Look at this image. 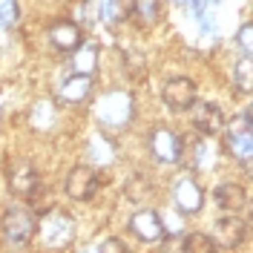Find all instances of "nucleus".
Wrapping results in <instances>:
<instances>
[{
    "mask_svg": "<svg viewBox=\"0 0 253 253\" xmlns=\"http://www.w3.org/2000/svg\"><path fill=\"white\" fill-rule=\"evenodd\" d=\"M213 199L227 213H239V210H245V205H248V193L236 181H221L219 187H216V193H213Z\"/></svg>",
    "mask_w": 253,
    "mask_h": 253,
    "instance_id": "4468645a",
    "label": "nucleus"
},
{
    "mask_svg": "<svg viewBox=\"0 0 253 253\" xmlns=\"http://www.w3.org/2000/svg\"><path fill=\"white\" fill-rule=\"evenodd\" d=\"M29 207L35 210V213H49V210H55V199H52L49 190L41 184V187L29 196Z\"/></svg>",
    "mask_w": 253,
    "mask_h": 253,
    "instance_id": "4be33fe9",
    "label": "nucleus"
},
{
    "mask_svg": "<svg viewBox=\"0 0 253 253\" xmlns=\"http://www.w3.org/2000/svg\"><path fill=\"white\" fill-rule=\"evenodd\" d=\"M245 115H248V121L253 124V101H251V107H248V112H245Z\"/></svg>",
    "mask_w": 253,
    "mask_h": 253,
    "instance_id": "c85d7f7f",
    "label": "nucleus"
},
{
    "mask_svg": "<svg viewBox=\"0 0 253 253\" xmlns=\"http://www.w3.org/2000/svg\"><path fill=\"white\" fill-rule=\"evenodd\" d=\"M158 253H187V236H178V233H173V236L161 239V248H158Z\"/></svg>",
    "mask_w": 253,
    "mask_h": 253,
    "instance_id": "5701e85b",
    "label": "nucleus"
},
{
    "mask_svg": "<svg viewBox=\"0 0 253 253\" xmlns=\"http://www.w3.org/2000/svg\"><path fill=\"white\" fill-rule=\"evenodd\" d=\"M92 92V75H84V72H75L72 78L63 81L61 86V101L63 104H84Z\"/></svg>",
    "mask_w": 253,
    "mask_h": 253,
    "instance_id": "2eb2a0df",
    "label": "nucleus"
},
{
    "mask_svg": "<svg viewBox=\"0 0 253 253\" xmlns=\"http://www.w3.org/2000/svg\"><path fill=\"white\" fill-rule=\"evenodd\" d=\"M95 63H98V49H95V46L75 49V72L92 75V72H95Z\"/></svg>",
    "mask_w": 253,
    "mask_h": 253,
    "instance_id": "aec40b11",
    "label": "nucleus"
},
{
    "mask_svg": "<svg viewBox=\"0 0 253 253\" xmlns=\"http://www.w3.org/2000/svg\"><path fill=\"white\" fill-rule=\"evenodd\" d=\"M147 196H153V184H150V178H144V175H132L129 181H126V199H132V202H141Z\"/></svg>",
    "mask_w": 253,
    "mask_h": 253,
    "instance_id": "412c9836",
    "label": "nucleus"
},
{
    "mask_svg": "<svg viewBox=\"0 0 253 253\" xmlns=\"http://www.w3.org/2000/svg\"><path fill=\"white\" fill-rule=\"evenodd\" d=\"M248 236H251V224L242 219L239 213H227L224 219H219L213 224V239H216V245H219V248H227V251L245 245Z\"/></svg>",
    "mask_w": 253,
    "mask_h": 253,
    "instance_id": "20e7f679",
    "label": "nucleus"
},
{
    "mask_svg": "<svg viewBox=\"0 0 253 253\" xmlns=\"http://www.w3.org/2000/svg\"><path fill=\"white\" fill-rule=\"evenodd\" d=\"M135 12V0H104V17L110 20L112 26L129 20Z\"/></svg>",
    "mask_w": 253,
    "mask_h": 253,
    "instance_id": "f3484780",
    "label": "nucleus"
},
{
    "mask_svg": "<svg viewBox=\"0 0 253 253\" xmlns=\"http://www.w3.org/2000/svg\"><path fill=\"white\" fill-rule=\"evenodd\" d=\"M173 199H175V207L181 210V213H199L202 205H205V190L202 184L193 178V175H181V178H175L173 184Z\"/></svg>",
    "mask_w": 253,
    "mask_h": 253,
    "instance_id": "0eeeda50",
    "label": "nucleus"
},
{
    "mask_svg": "<svg viewBox=\"0 0 253 253\" xmlns=\"http://www.w3.org/2000/svg\"><path fill=\"white\" fill-rule=\"evenodd\" d=\"M233 86H236L242 95L253 92V58L245 55L242 61L233 63Z\"/></svg>",
    "mask_w": 253,
    "mask_h": 253,
    "instance_id": "dca6fc26",
    "label": "nucleus"
},
{
    "mask_svg": "<svg viewBox=\"0 0 253 253\" xmlns=\"http://www.w3.org/2000/svg\"><path fill=\"white\" fill-rule=\"evenodd\" d=\"M242 170L248 175H253V158H248V161H242Z\"/></svg>",
    "mask_w": 253,
    "mask_h": 253,
    "instance_id": "cd10ccee",
    "label": "nucleus"
},
{
    "mask_svg": "<svg viewBox=\"0 0 253 253\" xmlns=\"http://www.w3.org/2000/svg\"><path fill=\"white\" fill-rule=\"evenodd\" d=\"M187 253H219V245L207 233H187Z\"/></svg>",
    "mask_w": 253,
    "mask_h": 253,
    "instance_id": "6ab92c4d",
    "label": "nucleus"
},
{
    "mask_svg": "<svg viewBox=\"0 0 253 253\" xmlns=\"http://www.w3.org/2000/svg\"><path fill=\"white\" fill-rule=\"evenodd\" d=\"M49 41H52V46L58 52H75L84 43V32L72 20H55L49 26Z\"/></svg>",
    "mask_w": 253,
    "mask_h": 253,
    "instance_id": "ddd939ff",
    "label": "nucleus"
},
{
    "mask_svg": "<svg viewBox=\"0 0 253 253\" xmlns=\"http://www.w3.org/2000/svg\"><path fill=\"white\" fill-rule=\"evenodd\" d=\"M193 126H196V132H202V135H216L224 129V112H221L219 104H213V101H196L193 104Z\"/></svg>",
    "mask_w": 253,
    "mask_h": 253,
    "instance_id": "6e6552de",
    "label": "nucleus"
},
{
    "mask_svg": "<svg viewBox=\"0 0 253 253\" xmlns=\"http://www.w3.org/2000/svg\"><path fill=\"white\" fill-rule=\"evenodd\" d=\"M150 150H153V156L161 164H175L181 158V138L175 135L173 129L158 126V129H153V135H150Z\"/></svg>",
    "mask_w": 253,
    "mask_h": 253,
    "instance_id": "9b49d317",
    "label": "nucleus"
},
{
    "mask_svg": "<svg viewBox=\"0 0 253 253\" xmlns=\"http://www.w3.org/2000/svg\"><path fill=\"white\" fill-rule=\"evenodd\" d=\"M248 207H251V219H253V199H251V202H248Z\"/></svg>",
    "mask_w": 253,
    "mask_h": 253,
    "instance_id": "c756f323",
    "label": "nucleus"
},
{
    "mask_svg": "<svg viewBox=\"0 0 253 253\" xmlns=\"http://www.w3.org/2000/svg\"><path fill=\"white\" fill-rule=\"evenodd\" d=\"M38 187H41V175H38L32 161H17V164H12V170H9V190L15 193L17 199H26L29 202V196Z\"/></svg>",
    "mask_w": 253,
    "mask_h": 253,
    "instance_id": "9d476101",
    "label": "nucleus"
},
{
    "mask_svg": "<svg viewBox=\"0 0 253 253\" xmlns=\"http://www.w3.org/2000/svg\"><path fill=\"white\" fill-rule=\"evenodd\" d=\"M66 196L69 199H75V202H89L95 196V190H98V175H95L92 167H86V164H78V167H72L69 173H66Z\"/></svg>",
    "mask_w": 253,
    "mask_h": 253,
    "instance_id": "423d86ee",
    "label": "nucleus"
},
{
    "mask_svg": "<svg viewBox=\"0 0 253 253\" xmlns=\"http://www.w3.org/2000/svg\"><path fill=\"white\" fill-rule=\"evenodd\" d=\"M141 26H156L161 20V0H135V12Z\"/></svg>",
    "mask_w": 253,
    "mask_h": 253,
    "instance_id": "a211bd4d",
    "label": "nucleus"
},
{
    "mask_svg": "<svg viewBox=\"0 0 253 253\" xmlns=\"http://www.w3.org/2000/svg\"><path fill=\"white\" fill-rule=\"evenodd\" d=\"M98 253H132L129 248H126V242H121V239H104L101 242V248H98Z\"/></svg>",
    "mask_w": 253,
    "mask_h": 253,
    "instance_id": "bb28decb",
    "label": "nucleus"
},
{
    "mask_svg": "<svg viewBox=\"0 0 253 253\" xmlns=\"http://www.w3.org/2000/svg\"><path fill=\"white\" fill-rule=\"evenodd\" d=\"M98 115H101V121H104V124H112V126L126 124V121H129V115H132V101H129V95L110 92L104 101H101Z\"/></svg>",
    "mask_w": 253,
    "mask_h": 253,
    "instance_id": "f8f14e48",
    "label": "nucleus"
},
{
    "mask_svg": "<svg viewBox=\"0 0 253 253\" xmlns=\"http://www.w3.org/2000/svg\"><path fill=\"white\" fill-rule=\"evenodd\" d=\"M41 233H43V242L49 248H66L75 239V221L69 219L66 213L49 210L46 219L41 221Z\"/></svg>",
    "mask_w": 253,
    "mask_h": 253,
    "instance_id": "39448f33",
    "label": "nucleus"
},
{
    "mask_svg": "<svg viewBox=\"0 0 253 253\" xmlns=\"http://www.w3.org/2000/svg\"><path fill=\"white\" fill-rule=\"evenodd\" d=\"M236 43H239V49H242L245 55H251L253 58V23H242V26H239Z\"/></svg>",
    "mask_w": 253,
    "mask_h": 253,
    "instance_id": "b1692460",
    "label": "nucleus"
},
{
    "mask_svg": "<svg viewBox=\"0 0 253 253\" xmlns=\"http://www.w3.org/2000/svg\"><path fill=\"white\" fill-rule=\"evenodd\" d=\"M98 17H104V0H86L84 3V20L98 23Z\"/></svg>",
    "mask_w": 253,
    "mask_h": 253,
    "instance_id": "393cba45",
    "label": "nucleus"
},
{
    "mask_svg": "<svg viewBox=\"0 0 253 253\" xmlns=\"http://www.w3.org/2000/svg\"><path fill=\"white\" fill-rule=\"evenodd\" d=\"M0 227H3V239H6L9 245L20 248V245L32 242V236L38 233V216H35V210H32V207L12 205L6 213H3Z\"/></svg>",
    "mask_w": 253,
    "mask_h": 253,
    "instance_id": "f257e3e1",
    "label": "nucleus"
},
{
    "mask_svg": "<svg viewBox=\"0 0 253 253\" xmlns=\"http://www.w3.org/2000/svg\"><path fill=\"white\" fill-rule=\"evenodd\" d=\"M224 147L239 161L253 158V124L248 121V115H236L224 124Z\"/></svg>",
    "mask_w": 253,
    "mask_h": 253,
    "instance_id": "f03ea898",
    "label": "nucleus"
},
{
    "mask_svg": "<svg viewBox=\"0 0 253 253\" xmlns=\"http://www.w3.org/2000/svg\"><path fill=\"white\" fill-rule=\"evenodd\" d=\"M15 20H17L15 0H6V3L0 6V26H15Z\"/></svg>",
    "mask_w": 253,
    "mask_h": 253,
    "instance_id": "a878e982",
    "label": "nucleus"
},
{
    "mask_svg": "<svg viewBox=\"0 0 253 253\" xmlns=\"http://www.w3.org/2000/svg\"><path fill=\"white\" fill-rule=\"evenodd\" d=\"M129 233H135V239L141 242H161L164 239V221L158 216L156 210H135L132 219H129Z\"/></svg>",
    "mask_w": 253,
    "mask_h": 253,
    "instance_id": "1a4fd4ad",
    "label": "nucleus"
},
{
    "mask_svg": "<svg viewBox=\"0 0 253 253\" xmlns=\"http://www.w3.org/2000/svg\"><path fill=\"white\" fill-rule=\"evenodd\" d=\"M196 98H199V86H196V81L193 78H184V75H175L164 84V89H161V101L175 112H184V110H193V104H196Z\"/></svg>",
    "mask_w": 253,
    "mask_h": 253,
    "instance_id": "7ed1b4c3",
    "label": "nucleus"
}]
</instances>
